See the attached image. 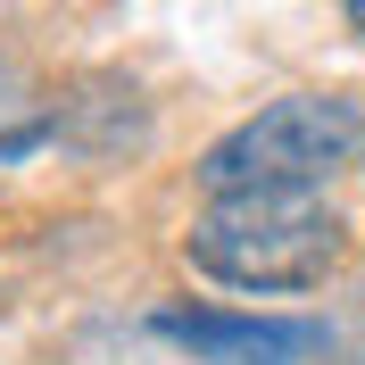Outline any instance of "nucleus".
Listing matches in <instances>:
<instances>
[{
	"label": "nucleus",
	"instance_id": "obj_1",
	"mask_svg": "<svg viewBox=\"0 0 365 365\" xmlns=\"http://www.w3.org/2000/svg\"><path fill=\"white\" fill-rule=\"evenodd\" d=\"M182 250L232 291H316L349 257V225L341 207H324V191H216Z\"/></svg>",
	"mask_w": 365,
	"mask_h": 365
},
{
	"label": "nucleus",
	"instance_id": "obj_2",
	"mask_svg": "<svg viewBox=\"0 0 365 365\" xmlns=\"http://www.w3.org/2000/svg\"><path fill=\"white\" fill-rule=\"evenodd\" d=\"M365 158V108L349 91H282L241 116L225 141H207L200 182L216 191H324Z\"/></svg>",
	"mask_w": 365,
	"mask_h": 365
},
{
	"label": "nucleus",
	"instance_id": "obj_3",
	"mask_svg": "<svg viewBox=\"0 0 365 365\" xmlns=\"http://www.w3.org/2000/svg\"><path fill=\"white\" fill-rule=\"evenodd\" d=\"M150 332L191 365H307L332 349L316 316H232V307H158Z\"/></svg>",
	"mask_w": 365,
	"mask_h": 365
},
{
	"label": "nucleus",
	"instance_id": "obj_4",
	"mask_svg": "<svg viewBox=\"0 0 365 365\" xmlns=\"http://www.w3.org/2000/svg\"><path fill=\"white\" fill-rule=\"evenodd\" d=\"M58 141L75 158H125L150 141V108L125 75H83L75 100H58Z\"/></svg>",
	"mask_w": 365,
	"mask_h": 365
},
{
	"label": "nucleus",
	"instance_id": "obj_5",
	"mask_svg": "<svg viewBox=\"0 0 365 365\" xmlns=\"http://www.w3.org/2000/svg\"><path fill=\"white\" fill-rule=\"evenodd\" d=\"M42 141H58V91L25 58H0V175L25 166Z\"/></svg>",
	"mask_w": 365,
	"mask_h": 365
},
{
	"label": "nucleus",
	"instance_id": "obj_6",
	"mask_svg": "<svg viewBox=\"0 0 365 365\" xmlns=\"http://www.w3.org/2000/svg\"><path fill=\"white\" fill-rule=\"evenodd\" d=\"M341 9H349V25H357V34H365V0H341Z\"/></svg>",
	"mask_w": 365,
	"mask_h": 365
}]
</instances>
